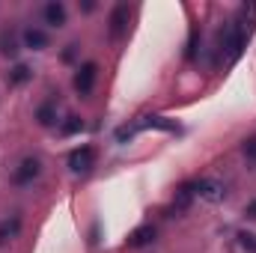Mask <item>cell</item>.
I'll return each instance as SVG.
<instances>
[{
	"instance_id": "1",
	"label": "cell",
	"mask_w": 256,
	"mask_h": 253,
	"mask_svg": "<svg viewBox=\"0 0 256 253\" xmlns=\"http://www.w3.org/2000/svg\"><path fill=\"white\" fill-rule=\"evenodd\" d=\"M92 164H96V149H92V146H80V149H74V152L68 155V167H72L74 173H90Z\"/></svg>"
},
{
	"instance_id": "2",
	"label": "cell",
	"mask_w": 256,
	"mask_h": 253,
	"mask_svg": "<svg viewBox=\"0 0 256 253\" xmlns=\"http://www.w3.org/2000/svg\"><path fill=\"white\" fill-rule=\"evenodd\" d=\"M128 18H131L128 3H116V6H114V12H110V36H114V39H122V36H126Z\"/></svg>"
},
{
	"instance_id": "3",
	"label": "cell",
	"mask_w": 256,
	"mask_h": 253,
	"mask_svg": "<svg viewBox=\"0 0 256 253\" xmlns=\"http://www.w3.org/2000/svg\"><path fill=\"white\" fill-rule=\"evenodd\" d=\"M96 74H98V66L84 63L80 68H78V74H74V90H78L80 96H86V92L92 90V84H96Z\"/></svg>"
},
{
	"instance_id": "4",
	"label": "cell",
	"mask_w": 256,
	"mask_h": 253,
	"mask_svg": "<svg viewBox=\"0 0 256 253\" xmlns=\"http://www.w3.org/2000/svg\"><path fill=\"white\" fill-rule=\"evenodd\" d=\"M36 176H39V158H24L18 164V170L12 173V182L15 185H30Z\"/></svg>"
},
{
	"instance_id": "5",
	"label": "cell",
	"mask_w": 256,
	"mask_h": 253,
	"mask_svg": "<svg viewBox=\"0 0 256 253\" xmlns=\"http://www.w3.org/2000/svg\"><path fill=\"white\" fill-rule=\"evenodd\" d=\"M194 190H196L200 196L212 200V202L224 196V185H220V182H214V179H200V182H194Z\"/></svg>"
},
{
	"instance_id": "6",
	"label": "cell",
	"mask_w": 256,
	"mask_h": 253,
	"mask_svg": "<svg viewBox=\"0 0 256 253\" xmlns=\"http://www.w3.org/2000/svg\"><path fill=\"white\" fill-rule=\"evenodd\" d=\"M45 21H48L51 27H63L66 24V6L60 3V0L45 3Z\"/></svg>"
},
{
	"instance_id": "7",
	"label": "cell",
	"mask_w": 256,
	"mask_h": 253,
	"mask_svg": "<svg viewBox=\"0 0 256 253\" xmlns=\"http://www.w3.org/2000/svg\"><path fill=\"white\" fill-rule=\"evenodd\" d=\"M152 238H155V226H137L128 236V248H146Z\"/></svg>"
},
{
	"instance_id": "8",
	"label": "cell",
	"mask_w": 256,
	"mask_h": 253,
	"mask_svg": "<svg viewBox=\"0 0 256 253\" xmlns=\"http://www.w3.org/2000/svg\"><path fill=\"white\" fill-rule=\"evenodd\" d=\"M24 45H27V48H33V51L48 48V36H45V30H36V27L24 30Z\"/></svg>"
},
{
	"instance_id": "9",
	"label": "cell",
	"mask_w": 256,
	"mask_h": 253,
	"mask_svg": "<svg viewBox=\"0 0 256 253\" xmlns=\"http://www.w3.org/2000/svg\"><path fill=\"white\" fill-rule=\"evenodd\" d=\"M0 54H6V57L18 54V33L15 30H0Z\"/></svg>"
},
{
	"instance_id": "10",
	"label": "cell",
	"mask_w": 256,
	"mask_h": 253,
	"mask_svg": "<svg viewBox=\"0 0 256 253\" xmlns=\"http://www.w3.org/2000/svg\"><path fill=\"white\" fill-rule=\"evenodd\" d=\"M194 194H196V190H194V182H185L182 188L176 190V200H173V206H176L179 212H182V208H188V206H191V200H194Z\"/></svg>"
},
{
	"instance_id": "11",
	"label": "cell",
	"mask_w": 256,
	"mask_h": 253,
	"mask_svg": "<svg viewBox=\"0 0 256 253\" xmlns=\"http://www.w3.org/2000/svg\"><path fill=\"white\" fill-rule=\"evenodd\" d=\"M18 230H21V220H18V218H12V220H3V224H0V244L12 242V238L18 236Z\"/></svg>"
},
{
	"instance_id": "12",
	"label": "cell",
	"mask_w": 256,
	"mask_h": 253,
	"mask_svg": "<svg viewBox=\"0 0 256 253\" xmlns=\"http://www.w3.org/2000/svg\"><path fill=\"white\" fill-rule=\"evenodd\" d=\"M27 78H30V66L18 63L15 68H12V72H9V78H6V80H9V86H21Z\"/></svg>"
},
{
	"instance_id": "13",
	"label": "cell",
	"mask_w": 256,
	"mask_h": 253,
	"mask_svg": "<svg viewBox=\"0 0 256 253\" xmlns=\"http://www.w3.org/2000/svg\"><path fill=\"white\" fill-rule=\"evenodd\" d=\"M36 120H39L42 126H54V120H57V110H54V104H42V108L36 110Z\"/></svg>"
},
{
	"instance_id": "14",
	"label": "cell",
	"mask_w": 256,
	"mask_h": 253,
	"mask_svg": "<svg viewBox=\"0 0 256 253\" xmlns=\"http://www.w3.org/2000/svg\"><path fill=\"white\" fill-rule=\"evenodd\" d=\"M238 244L248 253H256V236L254 232H238Z\"/></svg>"
},
{
	"instance_id": "15",
	"label": "cell",
	"mask_w": 256,
	"mask_h": 253,
	"mask_svg": "<svg viewBox=\"0 0 256 253\" xmlns=\"http://www.w3.org/2000/svg\"><path fill=\"white\" fill-rule=\"evenodd\" d=\"M78 131H84V122L78 116H68L63 122V134H78Z\"/></svg>"
},
{
	"instance_id": "16",
	"label": "cell",
	"mask_w": 256,
	"mask_h": 253,
	"mask_svg": "<svg viewBox=\"0 0 256 253\" xmlns=\"http://www.w3.org/2000/svg\"><path fill=\"white\" fill-rule=\"evenodd\" d=\"M244 158L248 161H256V137H248L244 140Z\"/></svg>"
},
{
	"instance_id": "17",
	"label": "cell",
	"mask_w": 256,
	"mask_h": 253,
	"mask_svg": "<svg viewBox=\"0 0 256 253\" xmlns=\"http://www.w3.org/2000/svg\"><path fill=\"white\" fill-rule=\"evenodd\" d=\"M244 214H248L250 220H256V200H254V202H248V208H244Z\"/></svg>"
},
{
	"instance_id": "18",
	"label": "cell",
	"mask_w": 256,
	"mask_h": 253,
	"mask_svg": "<svg viewBox=\"0 0 256 253\" xmlns=\"http://www.w3.org/2000/svg\"><path fill=\"white\" fill-rule=\"evenodd\" d=\"M63 60H66V63H72V60H74V45H68V48L63 51Z\"/></svg>"
}]
</instances>
